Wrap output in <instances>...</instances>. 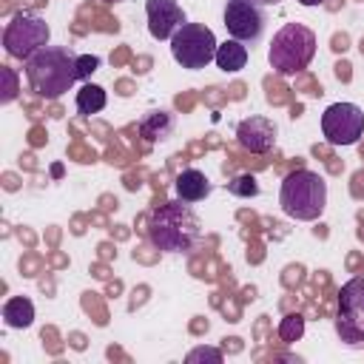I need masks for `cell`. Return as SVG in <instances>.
Here are the masks:
<instances>
[{
    "instance_id": "obj_1",
    "label": "cell",
    "mask_w": 364,
    "mask_h": 364,
    "mask_svg": "<svg viewBox=\"0 0 364 364\" xmlns=\"http://www.w3.org/2000/svg\"><path fill=\"white\" fill-rule=\"evenodd\" d=\"M202 236V222L191 202H162L148 213V239L165 253H188Z\"/></svg>"
},
{
    "instance_id": "obj_2",
    "label": "cell",
    "mask_w": 364,
    "mask_h": 364,
    "mask_svg": "<svg viewBox=\"0 0 364 364\" xmlns=\"http://www.w3.org/2000/svg\"><path fill=\"white\" fill-rule=\"evenodd\" d=\"M26 80L34 94L46 100H57L74 88L77 77V54L63 46H46L34 57L26 60Z\"/></svg>"
},
{
    "instance_id": "obj_3",
    "label": "cell",
    "mask_w": 364,
    "mask_h": 364,
    "mask_svg": "<svg viewBox=\"0 0 364 364\" xmlns=\"http://www.w3.org/2000/svg\"><path fill=\"white\" fill-rule=\"evenodd\" d=\"M279 205L290 219L316 222L327 208V182L316 171H293L284 176L279 191Z\"/></svg>"
},
{
    "instance_id": "obj_4",
    "label": "cell",
    "mask_w": 364,
    "mask_h": 364,
    "mask_svg": "<svg viewBox=\"0 0 364 364\" xmlns=\"http://www.w3.org/2000/svg\"><path fill=\"white\" fill-rule=\"evenodd\" d=\"M313 57H316V34L304 23H284L273 34L267 63L276 74L293 77V74L304 71Z\"/></svg>"
},
{
    "instance_id": "obj_5",
    "label": "cell",
    "mask_w": 364,
    "mask_h": 364,
    "mask_svg": "<svg viewBox=\"0 0 364 364\" xmlns=\"http://www.w3.org/2000/svg\"><path fill=\"white\" fill-rule=\"evenodd\" d=\"M51 40V28L43 17L31 14V11H17L11 14V20L3 28V46L9 51V57L14 60H28L34 57L40 48H46Z\"/></svg>"
},
{
    "instance_id": "obj_6",
    "label": "cell",
    "mask_w": 364,
    "mask_h": 364,
    "mask_svg": "<svg viewBox=\"0 0 364 364\" xmlns=\"http://www.w3.org/2000/svg\"><path fill=\"white\" fill-rule=\"evenodd\" d=\"M216 37L205 23H185L182 28H176V34L171 37V54L173 60L188 68V71H199L208 63H213L216 57Z\"/></svg>"
},
{
    "instance_id": "obj_7",
    "label": "cell",
    "mask_w": 364,
    "mask_h": 364,
    "mask_svg": "<svg viewBox=\"0 0 364 364\" xmlns=\"http://www.w3.org/2000/svg\"><path fill=\"white\" fill-rule=\"evenodd\" d=\"M336 333L347 347L364 350V276L350 279L338 290Z\"/></svg>"
},
{
    "instance_id": "obj_8",
    "label": "cell",
    "mask_w": 364,
    "mask_h": 364,
    "mask_svg": "<svg viewBox=\"0 0 364 364\" xmlns=\"http://www.w3.org/2000/svg\"><path fill=\"white\" fill-rule=\"evenodd\" d=\"M321 134L330 145H355L364 134V111L355 102H333L321 114Z\"/></svg>"
},
{
    "instance_id": "obj_9",
    "label": "cell",
    "mask_w": 364,
    "mask_h": 364,
    "mask_svg": "<svg viewBox=\"0 0 364 364\" xmlns=\"http://www.w3.org/2000/svg\"><path fill=\"white\" fill-rule=\"evenodd\" d=\"M225 28L233 40L242 43H256L264 34V9L256 0H225V11H222Z\"/></svg>"
},
{
    "instance_id": "obj_10",
    "label": "cell",
    "mask_w": 364,
    "mask_h": 364,
    "mask_svg": "<svg viewBox=\"0 0 364 364\" xmlns=\"http://www.w3.org/2000/svg\"><path fill=\"white\" fill-rule=\"evenodd\" d=\"M145 14H148V31L154 40H171L176 28L188 23L176 0H145Z\"/></svg>"
},
{
    "instance_id": "obj_11",
    "label": "cell",
    "mask_w": 364,
    "mask_h": 364,
    "mask_svg": "<svg viewBox=\"0 0 364 364\" xmlns=\"http://www.w3.org/2000/svg\"><path fill=\"white\" fill-rule=\"evenodd\" d=\"M276 134H279L276 122L267 119V117H259V114L242 119L239 128H236L239 145H242L245 151H250V154H267V151L276 145Z\"/></svg>"
},
{
    "instance_id": "obj_12",
    "label": "cell",
    "mask_w": 364,
    "mask_h": 364,
    "mask_svg": "<svg viewBox=\"0 0 364 364\" xmlns=\"http://www.w3.org/2000/svg\"><path fill=\"white\" fill-rule=\"evenodd\" d=\"M173 188H176V196H179V199H185V202H202V199L210 193L213 185H210V179H208L202 171L188 168V171H182V173L176 176Z\"/></svg>"
},
{
    "instance_id": "obj_13",
    "label": "cell",
    "mask_w": 364,
    "mask_h": 364,
    "mask_svg": "<svg viewBox=\"0 0 364 364\" xmlns=\"http://www.w3.org/2000/svg\"><path fill=\"white\" fill-rule=\"evenodd\" d=\"M213 63L225 71V74H233V71H242L245 65H247V46L242 43V40H225V43H219L216 46V57H213Z\"/></svg>"
},
{
    "instance_id": "obj_14",
    "label": "cell",
    "mask_w": 364,
    "mask_h": 364,
    "mask_svg": "<svg viewBox=\"0 0 364 364\" xmlns=\"http://www.w3.org/2000/svg\"><path fill=\"white\" fill-rule=\"evenodd\" d=\"M176 128V117L171 111H151L145 114V119L139 122V134L148 139V142H162L173 134Z\"/></svg>"
},
{
    "instance_id": "obj_15",
    "label": "cell",
    "mask_w": 364,
    "mask_h": 364,
    "mask_svg": "<svg viewBox=\"0 0 364 364\" xmlns=\"http://www.w3.org/2000/svg\"><path fill=\"white\" fill-rule=\"evenodd\" d=\"M3 321H6V327H11V330H26V327H31V321H34V304H31V299H26V296H11V299L3 304Z\"/></svg>"
},
{
    "instance_id": "obj_16",
    "label": "cell",
    "mask_w": 364,
    "mask_h": 364,
    "mask_svg": "<svg viewBox=\"0 0 364 364\" xmlns=\"http://www.w3.org/2000/svg\"><path fill=\"white\" fill-rule=\"evenodd\" d=\"M105 102H108L105 88H100V85H94V82H88V85H82V88L77 91V111H80L82 117L100 114V111L105 108Z\"/></svg>"
},
{
    "instance_id": "obj_17",
    "label": "cell",
    "mask_w": 364,
    "mask_h": 364,
    "mask_svg": "<svg viewBox=\"0 0 364 364\" xmlns=\"http://www.w3.org/2000/svg\"><path fill=\"white\" fill-rule=\"evenodd\" d=\"M304 336V318L299 316V313H287L282 321H279V338L284 341V344H293V341H299Z\"/></svg>"
},
{
    "instance_id": "obj_18",
    "label": "cell",
    "mask_w": 364,
    "mask_h": 364,
    "mask_svg": "<svg viewBox=\"0 0 364 364\" xmlns=\"http://www.w3.org/2000/svg\"><path fill=\"white\" fill-rule=\"evenodd\" d=\"M228 191L233 196H239V199H253L259 193V179L253 173H239V176H233L228 182Z\"/></svg>"
},
{
    "instance_id": "obj_19",
    "label": "cell",
    "mask_w": 364,
    "mask_h": 364,
    "mask_svg": "<svg viewBox=\"0 0 364 364\" xmlns=\"http://www.w3.org/2000/svg\"><path fill=\"white\" fill-rule=\"evenodd\" d=\"M100 68V57L94 54H80L77 57V77L80 80H91V74Z\"/></svg>"
},
{
    "instance_id": "obj_20",
    "label": "cell",
    "mask_w": 364,
    "mask_h": 364,
    "mask_svg": "<svg viewBox=\"0 0 364 364\" xmlns=\"http://www.w3.org/2000/svg\"><path fill=\"white\" fill-rule=\"evenodd\" d=\"M193 361H213V364H219L222 361V353L213 350V347H196V350L188 353V364H193Z\"/></svg>"
},
{
    "instance_id": "obj_21",
    "label": "cell",
    "mask_w": 364,
    "mask_h": 364,
    "mask_svg": "<svg viewBox=\"0 0 364 364\" xmlns=\"http://www.w3.org/2000/svg\"><path fill=\"white\" fill-rule=\"evenodd\" d=\"M3 77H6V91H3V102H11V100L17 97V91H14V74H11L9 68H3Z\"/></svg>"
},
{
    "instance_id": "obj_22",
    "label": "cell",
    "mask_w": 364,
    "mask_h": 364,
    "mask_svg": "<svg viewBox=\"0 0 364 364\" xmlns=\"http://www.w3.org/2000/svg\"><path fill=\"white\" fill-rule=\"evenodd\" d=\"M299 3H301V6H307V9H310V6H321V3H324V0H299Z\"/></svg>"
},
{
    "instance_id": "obj_23",
    "label": "cell",
    "mask_w": 364,
    "mask_h": 364,
    "mask_svg": "<svg viewBox=\"0 0 364 364\" xmlns=\"http://www.w3.org/2000/svg\"><path fill=\"white\" fill-rule=\"evenodd\" d=\"M259 6H276V3H282V0H256Z\"/></svg>"
},
{
    "instance_id": "obj_24",
    "label": "cell",
    "mask_w": 364,
    "mask_h": 364,
    "mask_svg": "<svg viewBox=\"0 0 364 364\" xmlns=\"http://www.w3.org/2000/svg\"><path fill=\"white\" fill-rule=\"evenodd\" d=\"M108 3H122V0H108Z\"/></svg>"
}]
</instances>
